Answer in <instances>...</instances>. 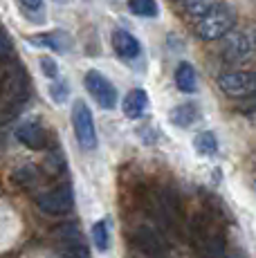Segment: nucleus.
<instances>
[{"label": "nucleus", "mask_w": 256, "mask_h": 258, "mask_svg": "<svg viewBox=\"0 0 256 258\" xmlns=\"http://www.w3.org/2000/svg\"><path fill=\"white\" fill-rule=\"evenodd\" d=\"M29 97V79L23 68L14 66L0 79V117L12 119L23 110Z\"/></svg>", "instance_id": "1"}, {"label": "nucleus", "mask_w": 256, "mask_h": 258, "mask_svg": "<svg viewBox=\"0 0 256 258\" xmlns=\"http://www.w3.org/2000/svg\"><path fill=\"white\" fill-rule=\"evenodd\" d=\"M234 25H236L234 9L227 7V5H216V7H211L209 12L198 18L196 32H198V36L203 41H218L227 32H231Z\"/></svg>", "instance_id": "2"}, {"label": "nucleus", "mask_w": 256, "mask_h": 258, "mask_svg": "<svg viewBox=\"0 0 256 258\" xmlns=\"http://www.w3.org/2000/svg\"><path fill=\"white\" fill-rule=\"evenodd\" d=\"M72 131L83 151H95L97 148V128L92 112L86 101H75L72 106Z\"/></svg>", "instance_id": "3"}, {"label": "nucleus", "mask_w": 256, "mask_h": 258, "mask_svg": "<svg viewBox=\"0 0 256 258\" xmlns=\"http://www.w3.org/2000/svg\"><path fill=\"white\" fill-rule=\"evenodd\" d=\"M86 90L90 92V97L103 108V110H112L117 106V88L110 83V79L106 74H101L99 70H88L83 77Z\"/></svg>", "instance_id": "4"}, {"label": "nucleus", "mask_w": 256, "mask_h": 258, "mask_svg": "<svg viewBox=\"0 0 256 258\" xmlns=\"http://www.w3.org/2000/svg\"><path fill=\"white\" fill-rule=\"evenodd\" d=\"M218 88L227 97L243 99L249 97L256 88V77L252 70H236V72H225L218 77Z\"/></svg>", "instance_id": "5"}, {"label": "nucleus", "mask_w": 256, "mask_h": 258, "mask_svg": "<svg viewBox=\"0 0 256 258\" xmlns=\"http://www.w3.org/2000/svg\"><path fill=\"white\" fill-rule=\"evenodd\" d=\"M38 209L47 216H61V213H68L75 205V196H72V186L70 184H61L54 186L50 191H45L41 198H38Z\"/></svg>", "instance_id": "6"}, {"label": "nucleus", "mask_w": 256, "mask_h": 258, "mask_svg": "<svg viewBox=\"0 0 256 258\" xmlns=\"http://www.w3.org/2000/svg\"><path fill=\"white\" fill-rule=\"evenodd\" d=\"M225 41H223V56L231 63H238V61H245V58L252 54V36L249 32H227L225 34Z\"/></svg>", "instance_id": "7"}, {"label": "nucleus", "mask_w": 256, "mask_h": 258, "mask_svg": "<svg viewBox=\"0 0 256 258\" xmlns=\"http://www.w3.org/2000/svg\"><path fill=\"white\" fill-rule=\"evenodd\" d=\"M16 140L23 144V146L32 148V151H43L47 146V131L41 123V119L32 117L25 119L21 126L16 128Z\"/></svg>", "instance_id": "8"}, {"label": "nucleus", "mask_w": 256, "mask_h": 258, "mask_svg": "<svg viewBox=\"0 0 256 258\" xmlns=\"http://www.w3.org/2000/svg\"><path fill=\"white\" fill-rule=\"evenodd\" d=\"M133 242H135V247L142 254H146L149 258H164V254H166L162 238L157 236L153 229H149V227H140V229L133 234Z\"/></svg>", "instance_id": "9"}, {"label": "nucleus", "mask_w": 256, "mask_h": 258, "mask_svg": "<svg viewBox=\"0 0 256 258\" xmlns=\"http://www.w3.org/2000/svg\"><path fill=\"white\" fill-rule=\"evenodd\" d=\"M112 49H115V54L119 58H124V61H133V58L140 56L142 45H140V41H137L133 34L124 32V29H115V32H112Z\"/></svg>", "instance_id": "10"}, {"label": "nucleus", "mask_w": 256, "mask_h": 258, "mask_svg": "<svg viewBox=\"0 0 256 258\" xmlns=\"http://www.w3.org/2000/svg\"><path fill=\"white\" fill-rule=\"evenodd\" d=\"M149 108V94H146L142 88H135L124 97L121 101V110L128 119H140Z\"/></svg>", "instance_id": "11"}, {"label": "nucleus", "mask_w": 256, "mask_h": 258, "mask_svg": "<svg viewBox=\"0 0 256 258\" xmlns=\"http://www.w3.org/2000/svg\"><path fill=\"white\" fill-rule=\"evenodd\" d=\"M169 119H171V123H173V126L189 128V126H194V123L200 119V108H198V103H194V101L180 103V106H175L173 110L169 112Z\"/></svg>", "instance_id": "12"}, {"label": "nucleus", "mask_w": 256, "mask_h": 258, "mask_svg": "<svg viewBox=\"0 0 256 258\" xmlns=\"http://www.w3.org/2000/svg\"><path fill=\"white\" fill-rule=\"evenodd\" d=\"M175 86L184 94H194L198 90V77H196V70L191 63L184 61L178 66V70H175Z\"/></svg>", "instance_id": "13"}, {"label": "nucleus", "mask_w": 256, "mask_h": 258, "mask_svg": "<svg viewBox=\"0 0 256 258\" xmlns=\"http://www.w3.org/2000/svg\"><path fill=\"white\" fill-rule=\"evenodd\" d=\"M63 38H68L66 34H34L27 41L34 47H50L54 52H68V45H63Z\"/></svg>", "instance_id": "14"}, {"label": "nucleus", "mask_w": 256, "mask_h": 258, "mask_svg": "<svg viewBox=\"0 0 256 258\" xmlns=\"http://www.w3.org/2000/svg\"><path fill=\"white\" fill-rule=\"evenodd\" d=\"M194 148L198 155L211 157V155H216V151H218V140H216V135L211 131L198 133V135L194 137Z\"/></svg>", "instance_id": "15"}, {"label": "nucleus", "mask_w": 256, "mask_h": 258, "mask_svg": "<svg viewBox=\"0 0 256 258\" xmlns=\"http://www.w3.org/2000/svg\"><path fill=\"white\" fill-rule=\"evenodd\" d=\"M128 9L135 16H142V18H155L160 14L157 0H128Z\"/></svg>", "instance_id": "16"}, {"label": "nucleus", "mask_w": 256, "mask_h": 258, "mask_svg": "<svg viewBox=\"0 0 256 258\" xmlns=\"http://www.w3.org/2000/svg\"><path fill=\"white\" fill-rule=\"evenodd\" d=\"M92 240H95L97 251H108V240H110V236H108L106 220H97L95 225H92Z\"/></svg>", "instance_id": "17"}, {"label": "nucleus", "mask_w": 256, "mask_h": 258, "mask_svg": "<svg viewBox=\"0 0 256 258\" xmlns=\"http://www.w3.org/2000/svg\"><path fill=\"white\" fill-rule=\"evenodd\" d=\"M203 256L205 258H223L225 256V238L211 236L203 247Z\"/></svg>", "instance_id": "18"}, {"label": "nucleus", "mask_w": 256, "mask_h": 258, "mask_svg": "<svg viewBox=\"0 0 256 258\" xmlns=\"http://www.w3.org/2000/svg\"><path fill=\"white\" fill-rule=\"evenodd\" d=\"M63 254H66V258H90L88 249L81 245V238H79L77 234L72 236V240L66 242V247H63Z\"/></svg>", "instance_id": "19"}, {"label": "nucleus", "mask_w": 256, "mask_h": 258, "mask_svg": "<svg viewBox=\"0 0 256 258\" xmlns=\"http://www.w3.org/2000/svg\"><path fill=\"white\" fill-rule=\"evenodd\" d=\"M216 5H220V0H184V9L194 16H203Z\"/></svg>", "instance_id": "20"}, {"label": "nucleus", "mask_w": 256, "mask_h": 258, "mask_svg": "<svg viewBox=\"0 0 256 258\" xmlns=\"http://www.w3.org/2000/svg\"><path fill=\"white\" fill-rule=\"evenodd\" d=\"M50 97H52L54 103H63L68 97H70V88H68L63 81H54L50 86Z\"/></svg>", "instance_id": "21"}, {"label": "nucleus", "mask_w": 256, "mask_h": 258, "mask_svg": "<svg viewBox=\"0 0 256 258\" xmlns=\"http://www.w3.org/2000/svg\"><path fill=\"white\" fill-rule=\"evenodd\" d=\"M38 63H41V72L45 74L47 79H56V72H58V70H56V63H54V58L43 56Z\"/></svg>", "instance_id": "22"}, {"label": "nucleus", "mask_w": 256, "mask_h": 258, "mask_svg": "<svg viewBox=\"0 0 256 258\" xmlns=\"http://www.w3.org/2000/svg\"><path fill=\"white\" fill-rule=\"evenodd\" d=\"M9 52H12V41H9L7 34L0 32V58H5Z\"/></svg>", "instance_id": "23"}, {"label": "nucleus", "mask_w": 256, "mask_h": 258, "mask_svg": "<svg viewBox=\"0 0 256 258\" xmlns=\"http://www.w3.org/2000/svg\"><path fill=\"white\" fill-rule=\"evenodd\" d=\"M21 5L25 9H29V12H41L43 0H21Z\"/></svg>", "instance_id": "24"}]
</instances>
